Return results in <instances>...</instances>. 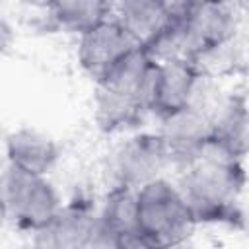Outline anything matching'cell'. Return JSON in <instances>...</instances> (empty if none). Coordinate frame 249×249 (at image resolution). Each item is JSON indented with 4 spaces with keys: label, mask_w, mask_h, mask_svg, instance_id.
Listing matches in <instances>:
<instances>
[{
    "label": "cell",
    "mask_w": 249,
    "mask_h": 249,
    "mask_svg": "<svg viewBox=\"0 0 249 249\" xmlns=\"http://www.w3.org/2000/svg\"><path fill=\"white\" fill-rule=\"evenodd\" d=\"M196 226L231 224L243 220L241 195L245 187L243 161H230L216 156H204L183 169L177 183Z\"/></svg>",
    "instance_id": "6da1fadb"
},
{
    "label": "cell",
    "mask_w": 249,
    "mask_h": 249,
    "mask_svg": "<svg viewBox=\"0 0 249 249\" xmlns=\"http://www.w3.org/2000/svg\"><path fill=\"white\" fill-rule=\"evenodd\" d=\"M179 19L185 60L200 66L231 45L237 31V12L230 2H167Z\"/></svg>",
    "instance_id": "7a4b0ae2"
},
{
    "label": "cell",
    "mask_w": 249,
    "mask_h": 249,
    "mask_svg": "<svg viewBox=\"0 0 249 249\" xmlns=\"http://www.w3.org/2000/svg\"><path fill=\"white\" fill-rule=\"evenodd\" d=\"M136 228L156 245L193 237L196 222L175 183L165 177L148 181L134 191Z\"/></svg>",
    "instance_id": "3957f363"
},
{
    "label": "cell",
    "mask_w": 249,
    "mask_h": 249,
    "mask_svg": "<svg viewBox=\"0 0 249 249\" xmlns=\"http://www.w3.org/2000/svg\"><path fill=\"white\" fill-rule=\"evenodd\" d=\"M0 198L6 218L29 233L43 228L62 206L58 191L47 177L31 175L12 165L0 177Z\"/></svg>",
    "instance_id": "277c9868"
},
{
    "label": "cell",
    "mask_w": 249,
    "mask_h": 249,
    "mask_svg": "<svg viewBox=\"0 0 249 249\" xmlns=\"http://www.w3.org/2000/svg\"><path fill=\"white\" fill-rule=\"evenodd\" d=\"M165 167H169V158L161 136L158 132H136L123 140L109 160L111 189L136 191L148 181L163 177Z\"/></svg>",
    "instance_id": "5b68a950"
},
{
    "label": "cell",
    "mask_w": 249,
    "mask_h": 249,
    "mask_svg": "<svg viewBox=\"0 0 249 249\" xmlns=\"http://www.w3.org/2000/svg\"><path fill=\"white\" fill-rule=\"evenodd\" d=\"M158 134L163 140L169 165L187 169L202 160L212 144V119L196 109L185 107L160 119Z\"/></svg>",
    "instance_id": "8992f818"
},
{
    "label": "cell",
    "mask_w": 249,
    "mask_h": 249,
    "mask_svg": "<svg viewBox=\"0 0 249 249\" xmlns=\"http://www.w3.org/2000/svg\"><path fill=\"white\" fill-rule=\"evenodd\" d=\"M198 72L200 68L185 58L154 62L142 93L146 113H154L158 119H163L189 107Z\"/></svg>",
    "instance_id": "52a82bcc"
},
{
    "label": "cell",
    "mask_w": 249,
    "mask_h": 249,
    "mask_svg": "<svg viewBox=\"0 0 249 249\" xmlns=\"http://www.w3.org/2000/svg\"><path fill=\"white\" fill-rule=\"evenodd\" d=\"M97 210L88 198L64 202L54 216L33 231V249H89L95 230Z\"/></svg>",
    "instance_id": "ba28073f"
},
{
    "label": "cell",
    "mask_w": 249,
    "mask_h": 249,
    "mask_svg": "<svg viewBox=\"0 0 249 249\" xmlns=\"http://www.w3.org/2000/svg\"><path fill=\"white\" fill-rule=\"evenodd\" d=\"M134 47L140 45H136L130 35L113 18H109L78 37L76 58L80 68L95 84H99L107 72Z\"/></svg>",
    "instance_id": "9c48e42d"
},
{
    "label": "cell",
    "mask_w": 249,
    "mask_h": 249,
    "mask_svg": "<svg viewBox=\"0 0 249 249\" xmlns=\"http://www.w3.org/2000/svg\"><path fill=\"white\" fill-rule=\"evenodd\" d=\"M4 148L8 165L39 177H47L56 167L60 158L56 140L47 132L31 126L12 130L6 136Z\"/></svg>",
    "instance_id": "30bf717a"
},
{
    "label": "cell",
    "mask_w": 249,
    "mask_h": 249,
    "mask_svg": "<svg viewBox=\"0 0 249 249\" xmlns=\"http://www.w3.org/2000/svg\"><path fill=\"white\" fill-rule=\"evenodd\" d=\"M247 103L243 95H228L212 115V144L206 156L243 161L247 154Z\"/></svg>",
    "instance_id": "8fae6325"
},
{
    "label": "cell",
    "mask_w": 249,
    "mask_h": 249,
    "mask_svg": "<svg viewBox=\"0 0 249 249\" xmlns=\"http://www.w3.org/2000/svg\"><path fill=\"white\" fill-rule=\"evenodd\" d=\"M111 18L142 47L167 23L169 10L167 2L160 0H123L113 2Z\"/></svg>",
    "instance_id": "7c38bea8"
},
{
    "label": "cell",
    "mask_w": 249,
    "mask_h": 249,
    "mask_svg": "<svg viewBox=\"0 0 249 249\" xmlns=\"http://www.w3.org/2000/svg\"><path fill=\"white\" fill-rule=\"evenodd\" d=\"M144 115H146V109L134 95H128L105 86H97L95 99H93V117L97 126L103 132L128 130L136 126Z\"/></svg>",
    "instance_id": "4fadbf2b"
},
{
    "label": "cell",
    "mask_w": 249,
    "mask_h": 249,
    "mask_svg": "<svg viewBox=\"0 0 249 249\" xmlns=\"http://www.w3.org/2000/svg\"><path fill=\"white\" fill-rule=\"evenodd\" d=\"M111 8L113 2L105 0H56L47 4L53 23L78 37L109 19Z\"/></svg>",
    "instance_id": "5bb4252c"
},
{
    "label": "cell",
    "mask_w": 249,
    "mask_h": 249,
    "mask_svg": "<svg viewBox=\"0 0 249 249\" xmlns=\"http://www.w3.org/2000/svg\"><path fill=\"white\" fill-rule=\"evenodd\" d=\"M152 66H154V60L146 54V51L142 47H134L107 72V76L97 86H105V88L134 95L142 103L144 86L148 82Z\"/></svg>",
    "instance_id": "9a60e30c"
},
{
    "label": "cell",
    "mask_w": 249,
    "mask_h": 249,
    "mask_svg": "<svg viewBox=\"0 0 249 249\" xmlns=\"http://www.w3.org/2000/svg\"><path fill=\"white\" fill-rule=\"evenodd\" d=\"M97 224L113 233L136 228V195L132 189H109L101 208L97 210Z\"/></svg>",
    "instance_id": "2e32d148"
},
{
    "label": "cell",
    "mask_w": 249,
    "mask_h": 249,
    "mask_svg": "<svg viewBox=\"0 0 249 249\" xmlns=\"http://www.w3.org/2000/svg\"><path fill=\"white\" fill-rule=\"evenodd\" d=\"M111 249H160V245H156L138 228H132V230L115 233V239H113Z\"/></svg>",
    "instance_id": "e0dca14e"
},
{
    "label": "cell",
    "mask_w": 249,
    "mask_h": 249,
    "mask_svg": "<svg viewBox=\"0 0 249 249\" xmlns=\"http://www.w3.org/2000/svg\"><path fill=\"white\" fill-rule=\"evenodd\" d=\"M12 43H14V27H12V23L0 14V56L10 49Z\"/></svg>",
    "instance_id": "ac0fdd59"
},
{
    "label": "cell",
    "mask_w": 249,
    "mask_h": 249,
    "mask_svg": "<svg viewBox=\"0 0 249 249\" xmlns=\"http://www.w3.org/2000/svg\"><path fill=\"white\" fill-rule=\"evenodd\" d=\"M160 249H198V245L195 243V239H193V237H187V239H179V241H173V243L161 245Z\"/></svg>",
    "instance_id": "d6986e66"
},
{
    "label": "cell",
    "mask_w": 249,
    "mask_h": 249,
    "mask_svg": "<svg viewBox=\"0 0 249 249\" xmlns=\"http://www.w3.org/2000/svg\"><path fill=\"white\" fill-rule=\"evenodd\" d=\"M6 218V214H4V204H2V198H0V222Z\"/></svg>",
    "instance_id": "ffe728a7"
},
{
    "label": "cell",
    "mask_w": 249,
    "mask_h": 249,
    "mask_svg": "<svg viewBox=\"0 0 249 249\" xmlns=\"http://www.w3.org/2000/svg\"><path fill=\"white\" fill-rule=\"evenodd\" d=\"M23 249H33V247H23Z\"/></svg>",
    "instance_id": "44dd1931"
}]
</instances>
